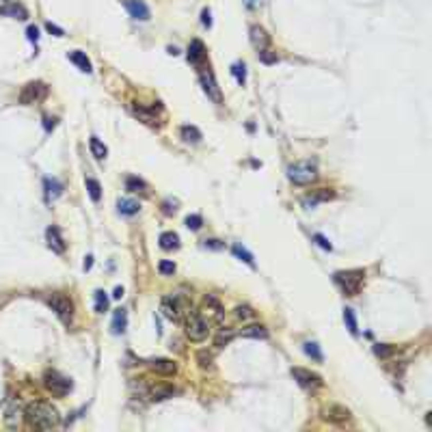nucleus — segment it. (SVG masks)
I'll return each mask as SVG.
<instances>
[{
  "label": "nucleus",
  "instance_id": "nucleus-51",
  "mask_svg": "<svg viewBox=\"0 0 432 432\" xmlns=\"http://www.w3.org/2000/svg\"><path fill=\"white\" fill-rule=\"evenodd\" d=\"M113 296H115V298H121V296H123V288H117V290H115V294H113Z\"/></svg>",
  "mask_w": 432,
  "mask_h": 432
},
{
  "label": "nucleus",
  "instance_id": "nucleus-2",
  "mask_svg": "<svg viewBox=\"0 0 432 432\" xmlns=\"http://www.w3.org/2000/svg\"><path fill=\"white\" fill-rule=\"evenodd\" d=\"M363 277H365L363 270H337V273L333 275L335 283L339 285V290L346 296L359 294L361 285H363Z\"/></svg>",
  "mask_w": 432,
  "mask_h": 432
},
{
  "label": "nucleus",
  "instance_id": "nucleus-18",
  "mask_svg": "<svg viewBox=\"0 0 432 432\" xmlns=\"http://www.w3.org/2000/svg\"><path fill=\"white\" fill-rule=\"evenodd\" d=\"M0 16H9V18H16V20H26L28 11L20 2H7V4L0 7Z\"/></svg>",
  "mask_w": 432,
  "mask_h": 432
},
{
  "label": "nucleus",
  "instance_id": "nucleus-43",
  "mask_svg": "<svg viewBox=\"0 0 432 432\" xmlns=\"http://www.w3.org/2000/svg\"><path fill=\"white\" fill-rule=\"evenodd\" d=\"M314 240H315V242H318V244H320V247H322L324 251H331V249H333V244H331V242H329V240H326V238H324V236H320V234H315V236H314Z\"/></svg>",
  "mask_w": 432,
  "mask_h": 432
},
{
  "label": "nucleus",
  "instance_id": "nucleus-30",
  "mask_svg": "<svg viewBox=\"0 0 432 432\" xmlns=\"http://www.w3.org/2000/svg\"><path fill=\"white\" fill-rule=\"evenodd\" d=\"M232 74H234V78H236V82H238V84L247 82V65H244L242 61H238V63L232 65Z\"/></svg>",
  "mask_w": 432,
  "mask_h": 432
},
{
  "label": "nucleus",
  "instance_id": "nucleus-7",
  "mask_svg": "<svg viewBox=\"0 0 432 432\" xmlns=\"http://www.w3.org/2000/svg\"><path fill=\"white\" fill-rule=\"evenodd\" d=\"M43 385H46V389L52 395H57V398H63V395H67L69 391H72V380L61 376L59 372H46V374H43Z\"/></svg>",
  "mask_w": 432,
  "mask_h": 432
},
{
  "label": "nucleus",
  "instance_id": "nucleus-16",
  "mask_svg": "<svg viewBox=\"0 0 432 432\" xmlns=\"http://www.w3.org/2000/svg\"><path fill=\"white\" fill-rule=\"evenodd\" d=\"M201 84H203V91L208 93L214 102H220V89H218V84H216L212 72H203V74H201Z\"/></svg>",
  "mask_w": 432,
  "mask_h": 432
},
{
  "label": "nucleus",
  "instance_id": "nucleus-35",
  "mask_svg": "<svg viewBox=\"0 0 432 432\" xmlns=\"http://www.w3.org/2000/svg\"><path fill=\"white\" fill-rule=\"evenodd\" d=\"M212 353H208V350H199L197 353V363L201 365L203 370H212Z\"/></svg>",
  "mask_w": 432,
  "mask_h": 432
},
{
  "label": "nucleus",
  "instance_id": "nucleus-44",
  "mask_svg": "<svg viewBox=\"0 0 432 432\" xmlns=\"http://www.w3.org/2000/svg\"><path fill=\"white\" fill-rule=\"evenodd\" d=\"M212 13H210V9H203V11H201V22H203V26H212Z\"/></svg>",
  "mask_w": 432,
  "mask_h": 432
},
{
  "label": "nucleus",
  "instance_id": "nucleus-21",
  "mask_svg": "<svg viewBox=\"0 0 432 432\" xmlns=\"http://www.w3.org/2000/svg\"><path fill=\"white\" fill-rule=\"evenodd\" d=\"M132 113L137 115V117L140 119V121H145L147 125H158L160 121H158V117H156L154 115V110H147V108H143V106H137V104H134L132 106Z\"/></svg>",
  "mask_w": 432,
  "mask_h": 432
},
{
  "label": "nucleus",
  "instance_id": "nucleus-48",
  "mask_svg": "<svg viewBox=\"0 0 432 432\" xmlns=\"http://www.w3.org/2000/svg\"><path fill=\"white\" fill-rule=\"evenodd\" d=\"M43 125H46V130L50 132V130L57 125V119H54V117H52V119H50V117H43Z\"/></svg>",
  "mask_w": 432,
  "mask_h": 432
},
{
  "label": "nucleus",
  "instance_id": "nucleus-36",
  "mask_svg": "<svg viewBox=\"0 0 432 432\" xmlns=\"http://www.w3.org/2000/svg\"><path fill=\"white\" fill-rule=\"evenodd\" d=\"M374 353H376V356H380V359H387V356H391L395 353V348L391 344H376Z\"/></svg>",
  "mask_w": 432,
  "mask_h": 432
},
{
  "label": "nucleus",
  "instance_id": "nucleus-42",
  "mask_svg": "<svg viewBox=\"0 0 432 432\" xmlns=\"http://www.w3.org/2000/svg\"><path fill=\"white\" fill-rule=\"evenodd\" d=\"M158 270H160L162 275H167V277H169V275H173V273H175V264H173V262H169V259H162V262L158 264Z\"/></svg>",
  "mask_w": 432,
  "mask_h": 432
},
{
  "label": "nucleus",
  "instance_id": "nucleus-37",
  "mask_svg": "<svg viewBox=\"0 0 432 432\" xmlns=\"http://www.w3.org/2000/svg\"><path fill=\"white\" fill-rule=\"evenodd\" d=\"M257 54H259V61H262V63H266V65H273V63H277V61H279L277 52H273V50H268V48L259 50Z\"/></svg>",
  "mask_w": 432,
  "mask_h": 432
},
{
  "label": "nucleus",
  "instance_id": "nucleus-31",
  "mask_svg": "<svg viewBox=\"0 0 432 432\" xmlns=\"http://www.w3.org/2000/svg\"><path fill=\"white\" fill-rule=\"evenodd\" d=\"M173 395H175V389H173V387H158V389L152 391V400H154V402H162V400H167V398H173Z\"/></svg>",
  "mask_w": 432,
  "mask_h": 432
},
{
  "label": "nucleus",
  "instance_id": "nucleus-6",
  "mask_svg": "<svg viewBox=\"0 0 432 432\" xmlns=\"http://www.w3.org/2000/svg\"><path fill=\"white\" fill-rule=\"evenodd\" d=\"M186 309H188V300H186L184 296L173 294V296H164L162 298V314L167 315L169 320H173V322L182 320Z\"/></svg>",
  "mask_w": 432,
  "mask_h": 432
},
{
  "label": "nucleus",
  "instance_id": "nucleus-11",
  "mask_svg": "<svg viewBox=\"0 0 432 432\" xmlns=\"http://www.w3.org/2000/svg\"><path fill=\"white\" fill-rule=\"evenodd\" d=\"M123 4L134 20H138V22H147L149 20V9L143 0H123Z\"/></svg>",
  "mask_w": 432,
  "mask_h": 432
},
{
  "label": "nucleus",
  "instance_id": "nucleus-40",
  "mask_svg": "<svg viewBox=\"0 0 432 432\" xmlns=\"http://www.w3.org/2000/svg\"><path fill=\"white\" fill-rule=\"evenodd\" d=\"M232 337H234V331H229V329L225 331V329H223V331H220V333H218V337H216L214 344L218 346V348H223L225 344H229V341H232Z\"/></svg>",
  "mask_w": 432,
  "mask_h": 432
},
{
  "label": "nucleus",
  "instance_id": "nucleus-33",
  "mask_svg": "<svg viewBox=\"0 0 432 432\" xmlns=\"http://www.w3.org/2000/svg\"><path fill=\"white\" fill-rule=\"evenodd\" d=\"M87 190H89V195H91L93 201H99V197H102V186H99L98 179L89 177L87 179Z\"/></svg>",
  "mask_w": 432,
  "mask_h": 432
},
{
  "label": "nucleus",
  "instance_id": "nucleus-15",
  "mask_svg": "<svg viewBox=\"0 0 432 432\" xmlns=\"http://www.w3.org/2000/svg\"><path fill=\"white\" fill-rule=\"evenodd\" d=\"M46 240H48V247L54 251V253H65V240H63V236H61V232H59V227H48V232H46Z\"/></svg>",
  "mask_w": 432,
  "mask_h": 432
},
{
  "label": "nucleus",
  "instance_id": "nucleus-22",
  "mask_svg": "<svg viewBox=\"0 0 432 432\" xmlns=\"http://www.w3.org/2000/svg\"><path fill=\"white\" fill-rule=\"evenodd\" d=\"M160 247H162L164 251L179 249V236L173 234V232H164L162 236H160Z\"/></svg>",
  "mask_w": 432,
  "mask_h": 432
},
{
  "label": "nucleus",
  "instance_id": "nucleus-47",
  "mask_svg": "<svg viewBox=\"0 0 432 432\" xmlns=\"http://www.w3.org/2000/svg\"><path fill=\"white\" fill-rule=\"evenodd\" d=\"M203 247H210V249H223V244H220L218 240H205Z\"/></svg>",
  "mask_w": 432,
  "mask_h": 432
},
{
  "label": "nucleus",
  "instance_id": "nucleus-25",
  "mask_svg": "<svg viewBox=\"0 0 432 432\" xmlns=\"http://www.w3.org/2000/svg\"><path fill=\"white\" fill-rule=\"evenodd\" d=\"M89 147H91V154H93L98 160H104V158H106L108 149H106V145H104L98 137H91V140H89Z\"/></svg>",
  "mask_w": 432,
  "mask_h": 432
},
{
  "label": "nucleus",
  "instance_id": "nucleus-32",
  "mask_svg": "<svg viewBox=\"0 0 432 432\" xmlns=\"http://www.w3.org/2000/svg\"><path fill=\"white\" fill-rule=\"evenodd\" d=\"M95 311L98 314H104V311L108 309V296H106V292L104 290H95Z\"/></svg>",
  "mask_w": 432,
  "mask_h": 432
},
{
  "label": "nucleus",
  "instance_id": "nucleus-39",
  "mask_svg": "<svg viewBox=\"0 0 432 432\" xmlns=\"http://www.w3.org/2000/svg\"><path fill=\"white\" fill-rule=\"evenodd\" d=\"M234 315H236L238 320H251V318H255V311L251 309V307H247V305H242V307H236Z\"/></svg>",
  "mask_w": 432,
  "mask_h": 432
},
{
  "label": "nucleus",
  "instance_id": "nucleus-12",
  "mask_svg": "<svg viewBox=\"0 0 432 432\" xmlns=\"http://www.w3.org/2000/svg\"><path fill=\"white\" fill-rule=\"evenodd\" d=\"M147 365L152 368L154 372H158V374H164V376H173L175 372H177V363L171 359H149Z\"/></svg>",
  "mask_w": 432,
  "mask_h": 432
},
{
  "label": "nucleus",
  "instance_id": "nucleus-46",
  "mask_svg": "<svg viewBox=\"0 0 432 432\" xmlns=\"http://www.w3.org/2000/svg\"><path fill=\"white\" fill-rule=\"evenodd\" d=\"M26 33H28V39H31V41H35V43H37V39H39V31H37V26H31V28H28V31H26Z\"/></svg>",
  "mask_w": 432,
  "mask_h": 432
},
{
  "label": "nucleus",
  "instance_id": "nucleus-49",
  "mask_svg": "<svg viewBox=\"0 0 432 432\" xmlns=\"http://www.w3.org/2000/svg\"><path fill=\"white\" fill-rule=\"evenodd\" d=\"M244 4H247L249 9H257L259 4H262V0H244Z\"/></svg>",
  "mask_w": 432,
  "mask_h": 432
},
{
  "label": "nucleus",
  "instance_id": "nucleus-20",
  "mask_svg": "<svg viewBox=\"0 0 432 432\" xmlns=\"http://www.w3.org/2000/svg\"><path fill=\"white\" fill-rule=\"evenodd\" d=\"M69 61H72L76 67L80 69V72H91V61L87 59V54L80 52V50H74V52H69Z\"/></svg>",
  "mask_w": 432,
  "mask_h": 432
},
{
  "label": "nucleus",
  "instance_id": "nucleus-41",
  "mask_svg": "<svg viewBox=\"0 0 432 432\" xmlns=\"http://www.w3.org/2000/svg\"><path fill=\"white\" fill-rule=\"evenodd\" d=\"M201 225H203V218H201L199 214H193L186 218V227L193 229V232H197V229H201Z\"/></svg>",
  "mask_w": 432,
  "mask_h": 432
},
{
  "label": "nucleus",
  "instance_id": "nucleus-3",
  "mask_svg": "<svg viewBox=\"0 0 432 432\" xmlns=\"http://www.w3.org/2000/svg\"><path fill=\"white\" fill-rule=\"evenodd\" d=\"M288 177L296 186H309L318 179V169H315L314 162L303 160V162H296L288 169Z\"/></svg>",
  "mask_w": 432,
  "mask_h": 432
},
{
  "label": "nucleus",
  "instance_id": "nucleus-28",
  "mask_svg": "<svg viewBox=\"0 0 432 432\" xmlns=\"http://www.w3.org/2000/svg\"><path fill=\"white\" fill-rule=\"evenodd\" d=\"M232 251H234V255L240 259V262H244V264H249L251 268H255V259H253V255H251L249 251L242 247V244H234V249H232Z\"/></svg>",
  "mask_w": 432,
  "mask_h": 432
},
{
  "label": "nucleus",
  "instance_id": "nucleus-5",
  "mask_svg": "<svg viewBox=\"0 0 432 432\" xmlns=\"http://www.w3.org/2000/svg\"><path fill=\"white\" fill-rule=\"evenodd\" d=\"M210 335V320H205L199 311H193L186 320V337L190 341H203Z\"/></svg>",
  "mask_w": 432,
  "mask_h": 432
},
{
  "label": "nucleus",
  "instance_id": "nucleus-14",
  "mask_svg": "<svg viewBox=\"0 0 432 432\" xmlns=\"http://www.w3.org/2000/svg\"><path fill=\"white\" fill-rule=\"evenodd\" d=\"M205 57H208V52H205V46L203 41H199V39H193L188 46V61L195 63V65H203Z\"/></svg>",
  "mask_w": 432,
  "mask_h": 432
},
{
  "label": "nucleus",
  "instance_id": "nucleus-50",
  "mask_svg": "<svg viewBox=\"0 0 432 432\" xmlns=\"http://www.w3.org/2000/svg\"><path fill=\"white\" fill-rule=\"evenodd\" d=\"M91 259H93V257H91V255H89V257H87V259H84V270H89V268H91V264H93V262H91Z\"/></svg>",
  "mask_w": 432,
  "mask_h": 432
},
{
  "label": "nucleus",
  "instance_id": "nucleus-27",
  "mask_svg": "<svg viewBox=\"0 0 432 432\" xmlns=\"http://www.w3.org/2000/svg\"><path fill=\"white\" fill-rule=\"evenodd\" d=\"M43 186H46V195H48V199H57V197H61V193H63V186L57 182V179H50V177H46V182H43Z\"/></svg>",
  "mask_w": 432,
  "mask_h": 432
},
{
  "label": "nucleus",
  "instance_id": "nucleus-10",
  "mask_svg": "<svg viewBox=\"0 0 432 432\" xmlns=\"http://www.w3.org/2000/svg\"><path fill=\"white\" fill-rule=\"evenodd\" d=\"M324 419L331 424H346L350 421V411L341 404H331L329 409H324Z\"/></svg>",
  "mask_w": 432,
  "mask_h": 432
},
{
  "label": "nucleus",
  "instance_id": "nucleus-9",
  "mask_svg": "<svg viewBox=\"0 0 432 432\" xmlns=\"http://www.w3.org/2000/svg\"><path fill=\"white\" fill-rule=\"evenodd\" d=\"M292 376L294 380L298 383L300 387H305V389L314 391L318 389V387H322V378H320L318 374H314V372L309 370H303V368H292Z\"/></svg>",
  "mask_w": 432,
  "mask_h": 432
},
{
  "label": "nucleus",
  "instance_id": "nucleus-17",
  "mask_svg": "<svg viewBox=\"0 0 432 432\" xmlns=\"http://www.w3.org/2000/svg\"><path fill=\"white\" fill-rule=\"evenodd\" d=\"M251 43H253V48L257 50V52L268 48V43H270L268 33H266L262 26H251Z\"/></svg>",
  "mask_w": 432,
  "mask_h": 432
},
{
  "label": "nucleus",
  "instance_id": "nucleus-13",
  "mask_svg": "<svg viewBox=\"0 0 432 432\" xmlns=\"http://www.w3.org/2000/svg\"><path fill=\"white\" fill-rule=\"evenodd\" d=\"M329 199H335V190L320 188V190H314L311 195H307V197L303 199V205L305 208H314V205H318L320 201H329Z\"/></svg>",
  "mask_w": 432,
  "mask_h": 432
},
{
  "label": "nucleus",
  "instance_id": "nucleus-38",
  "mask_svg": "<svg viewBox=\"0 0 432 432\" xmlns=\"http://www.w3.org/2000/svg\"><path fill=\"white\" fill-rule=\"evenodd\" d=\"M344 320H346V324H348V331H350V333L356 335L359 326H356V318H354V311H353V309H344Z\"/></svg>",
  "mask_w": 432,
  "mask_h": 432
},
{
  "label": "nucleus",
  "instance_id": "nucleus-1",
  "mask_svg": "<svg viewBox=\"0 0 432 432\" xmlns=\"http://www.w3.org/2000/svg\"><path fill=\"white\" fill-rule=\"evenodd\" d=\"M24 417H26L31 428H39V430H50L54 426H59V421H61L57 409H52L46 402H33V404H28L26 411H24Z\"/></svg>",
  "mask_w": 432,
  "mask_h": 432
},
{
  "label": "nucleus",
  "instance_id": "nucleus-26",
  "mask_svg": "<svg viewBox=\"0 0 432 432\" xmlns=\"http://www.w3.org/2000/svg\"><path fill=\"white\" fill-rule=\"evenodd\" d=\"M117 208H119V212L125 214V216H134L140 210L138 203H137V201H132V199H119Z\"/></svg>",
  "mask_w": 432,
  "mask_h": 432
},
{
  "label": "nucleus",
  "instance_id": "nucleus-19",
  "mask_svg": "<svg viewBox=\"0 0 432 432\" xmlns=\"http://www.w3.org/2000/svg\"><path fill=\"white\" fill-rule=\"evenodd\" d=\"M240 337H251V339H266L268 337V331L264 324H251L247 329L240 331Z\"/></svg>",
  "mask_w": 432,
  "mask_h": 432
},
{
  "label": "nucleus",
  "instance_id": "nucleus-4",
  "mask_svg": "<svg viewBox=\"0 0 432 432\" xmlns=\"http://www.w3.org/2000/svg\"><path fill=\"white\" fill-rule=\"evenodd\" d=\"M46 303L50 305V309L54 311V314L61 318V322L63 324H72V318H74V303L67 298L65 294H61V292H54V294H50L48 298H46Z\"/></svg>",
  "mask_w": 432,
  "mask_h": 432
},
{
  "label": "nucleus",
  "instance_id": "nucleus-29",
  "mask_svg": "<svg viewBox=\"0 0 432 432\" xmlns=\"http://www.w3.org/2000/svg\"><path fill=\"white\" fill-rule=\"evenodd\" d=\"M182 138L186 140V143H199L201 140V132L197 128H195V125H184L182 128Z\"/></svg>",
  "mask_w": 432,
  "mask_h": 432
},
{
  "label": "nucleus",
  "instance_id": "nucleus-24",
  "mask_svg": "<svg viewBox=\"0 0 432 432\" xmlns=\"http://www.w3.org/2000/svg\"><path fill=\"white\" fill-rule=\"evenodd\" d=\"M125 190H130V193H138V195H147V184H145L140 177L130 175V177L125 179Z\"/></svg>",
  "mask_w": 432,
  "mask_h": 432
},
{
  "label": "nucleus",
  "instance_id": "nucleus-23",
  "mask_svg": "<svg viewBox=\"0 0 432 432\" xmlns=\"http://www.w3.org/2000/svg\"><path fill=\"white\" fill-rule=\"evenodd\" d=\"M125 324H128V314H125V309H117L113 315V333L119 335L125 331Z\"/></svg>",
  "mask_w": 432,
  "mask_h": 432
},
{
  "label": "nucleus",
  "instance_id": "nucleus-45",
  "mask_svg": "<svg viewBox=\"0 0 432 432\" xmlns=\"http://www.w3.org/2000/svg\"><path fill=\"white\" fill-rule=\"evenodd\" d=\"M46 28H48L50 33H54V35H57V37H63V35H65V33L61 31V28H59V26H54L52 22H48V24H46Z\"/></svg>",
  "mask_w": 432,
  "mask_h": 432
},
{
  "label": "nucleus",
  "instance_id": "nucleus-8",
  "mask_svg": "<svg viewBox=\"0 0 432 432\" xmlns=\"http://www.w3.org/2000/svg\"><path fill=\"white\" fill-rule=\"evenodd\" d=\"M46 98H48V84L41 82V80H35V82H28L26 87L22 89V93H20V104L31 106V104H37Z\"/></svg>",
  "mask_w": 432,
  "mask_h": 432
},
{
  "label": "nucleus",
  "instance_id": "nucleus-34",
  "mask_svg": "<svg viewBox=\"0 0 432 432\" xmlns=\"http://www.w3.org/2000/svg\"><path fill=\"white\" fill-rule=\"evenodd\" d=\"M305 353H307V356H311L314 361H318V363H322V361H324V356H322V353H320L318 344H314V341H307V344H305Z\"/></svg>",
  "mask_w": 432,
  "mask_h": 432
}]
</instances>
